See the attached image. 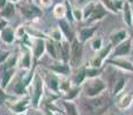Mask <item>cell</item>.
<instances>
[{
	"label": "cell",
	"mask_w": 133,
	"mask_h": 115,
	"mask_svg": "<svg viewBox=\"0 0 133 115\" xmlns=\"http://www.w3.org/2000/svg\"><path fill=\"white\" fill-rule=\"evenodd\" d=\"M109 94L107 92L95 98H85L82 101V107L91 115H104L108 108Z\"/></svg>",
	"instance_id": "obj_1"
},
{
	"label": "cell",
	"mask_w": 133,
	"mask_h": 115,
	"mask_svg": "<svg viewBox=\"0 0 133 115\" xmlns=\"http://www.w3.org/2000/svg\"><path fill=\"white\" fill-rule=\"evenodd\" d=\"M44 80L43 76L39 73L35 71L34 77H32L31 84H30V99H31V106L35 109L39 108L41 104H42V99L44 97Z\"/></svg>",
	"instance_id": "obj_2"
},
{
	"label": "cell",
	"mask_w": 133,
	"mask_h": 115,
	"mask_svg": "<svg viewBox=\"0 0 133 115\" xmlns=\"http://www.w3.org/2000/svg\"><path fill=\"white\" fill-rule=\"evenodd\" d=\"M81 89H82V92L86 98H95V97H98L102 93L107 92L108 84L102 77H96L86 80Z\"/></svg>",
	"instance_id": "obj_3"
},
{
	"label": "cell",
	"mask_w": 133,
	"mask_h": 115,
	"mask_svg": "<svg viewBox=\"0 0 133 115\" xmlns=\"http://www.w3.org/2000/svg\"><path fill=\"white\" fill-rule=\"evenodd\" d=\"M83 59V44H81L78 39H74L71 42V55H70V67L72 70L80 68L82 66Z\"/></svg>",
	"instance_id": "obj_4"
},
{
	"label": "cell",
	"mask_w": 133,
	"mask_h": 115,
	"mask_svg": "<svg viewBox=\"0 0 133 115\" xmlns=\"http://www.w3.org/2000/svg\"><path fill=\"white\" fill-rule=\"evenodd\" d=\"M27 46H29L31 50L32 57L35 60H39L44 55V53H46V39L45 38H35L30 37L28 35L27 37Z\"/></svg>",
	"instance_id": "obj_5"
},
{
	"label": "cell",
	"mask_w": 133,
	"mask_h": 115,
	"mask_svg": "<svg viewBox=\"0 0 133 115\" xmlns=\"http://www.w3.org/2000/svg\"><path fill=\"white\" fill-rule=\"evenodd\" d=\"M32 53L29 46L24 45L21 53L17 55V65L16 68L22 71H30L32 67Z\"/></svg>",
	"instance_id": "obj_6"
},
{
	"label": "cell",
	"mask_w": 133,
	"mask_h": 115,
	"mask_svg": "<svg viewBox=\"0 0 133 115\" xmlns=\"http://www.w3.org/2000/svg\"><path fill=\"white\" fill-rule=\"evenodd\" d=\"M31 106V99L29 96L25 97H21L17 100H14L12 104L8 105L9 109L16 115H22L24 113H27L28 108Z\"/></svg>",
	"instance_id": "obj_7"
},
{
	"label": "cell",
	"mask_w": 133,
	"mask_h": 115,
	"mask_svg": "<svg viewBox=\"0 0 133 115\" xmlns=\"http://www.w3.org/2000/svg\"><path fill=\"white\" fill-rule=\"evenodd\" d=\"M41 75H42V74H41ZM42 76H43V80H44V84L46 85V88L55 94L59 93L60 76H58L57 74L52 73L50 69H49V71H44V75H42Z\"/></svg>",
	"instance_id": "obj_8"
},
{
	"label": "cell",
	"mask_w": 133,
	"mask_h": 115,
	"mask_svg": "<svg viewBox=\"0 0 133 115\" xmlns=\"http://www.w3.org/2000/svg\"><path fill=\"white\" fill-rule=\"evenodd\" d=\"M8 89H11L12 93H14L15 96L20 97V98L28 96V90H29V89L24 85L23 81H22V75H17V74L14 77V80L12 81V83L9 84V86L7 88V90H8Z\"/></svg>",
	"instance_id": "obj_9"
},
{
	"label": "cell",
	"mask_w": 133,
	"mask_h": 115,
	"mask_svg": "<svg viewBox=\"0 0 133 115\" xmlns=\"http://www.w3.org/2000/svg\"><path fill=\"white\" fill-rule=\"evenodd\" d=\"M132 54V40L131 37L129 39H126L125 42H123L122 44L117 45L116 47H114L111 55L114 59H121V58H126L129 55Z\"/></svg>",
	"instance_id": "obj_10"
},
{
	"label": "cell",
	"mask_w": 133,
	"mask_h": 115,
	"mask_svg": "<svg viewBox=\"0 0 133 115\" xmlns=\"http://www.w3.org/2000/svg\"><path fill=\"white\" fill-rule=\"evenodd\" d=\"M20 13L25 20L38 19L42 15V11L31 2H24L20 6Z\"/></svg>",
	"instance_id": "obj_11"
},
{
	"label": "cell",
	"mask_w": 133,
	"mask_h": 115,
	"mask_svg": "<svg viewBox=\"0 0 133 115\" xmlns=\"http://www.w3.org/2000/svg\"><path fill=\"white\" fill-rule=\"evenodd\" d=\"M49 69L52 73L57 74L58 76H63V77H71V75H72V68L70 67V65L64 63L61 61H55L49 67Z\"/></svg>",
	"instance_id": "obj_12"
},
{
	"label": "cell",
	"mask_w": 133,
	"mask_h": 115,
	"mask_svg": "<svg viewBox=\"0 0 133 115\" xmlns=\"http://www.w3.org/2000/svg\"><path fill=\"white\" fill-rule=\"evenodd\" d=\"M58 28H59L60 31L63 32L64 38H65L66 40L72 42V40H74L76 38V36L72 29V23L70 21H67L66 19L58 20Z\"/></svg>",
	"instance_id": "obj_13"
},
{
	"label": "cell",
	"mask_w": 133,
	"mask_h": 115,
	"mask_svg": "<svg viewBox=\"0 0 133 115\" xmlns=\"http://www.w3.org/2000/svg\"><path fill=\"white\" fill-rule=\"evenodd\" d=\"M130 38V34L127 31V29H119L115 30L114 32H111L109 36V43L114 47H116L117 45L122 44L123 42H125L126 39Z\"/></svg>",
	"instance_id": "obj_14"
},
{
	"label": "cell",
	"mask_w": 133,
	"mask_h": 115,
	"mask_svg": "<svg viewBox=\"0 0 133 115\" xmlns=\"http://www.w3.org/2000/svg\"><path fill=\"white\" fill-rule=\"evenodd\" d=\"M133 104V92H125V93L119 94V98L116 101V108L119 111H125L129 109Z\"/></svg>",
	"instance_id": "obj_15"
},
{
	"label": "cell",
	"mask_w": 133,
	"mask_h": 115,
	"mask_svg": "<svg viewBox=\"0 0 133 115\" xmlns=\"http://www.w3.org/2000/svg\"><path fill=\"white\" fill-rule=\"evenodd\" d=\"M97 27L96 25H93V27H85L81 28L78 32V36H76V39L81 43V44H85L88 40H91L94 37H95Z\"/></svg>",
	"instance_id": "obj_16"
},
{
	"label": "cell",
	"mask_w": 133,
	"mask_h": 115,
	"mask_svg": "<svg viewBox=\"0 0 133 115\" xmlns=\"http://www.w3.org/2000/svg\"><path fill=\"white\" fill-rule=\"evenodd\" d=\"M86 69L87 66H81L80 68L75 69V71L71 75V82L73 86H82L83 83L87 80L86 76Z\"/></svg>",
	"instance_id": "obj_17"
},
{
	"label": "cell",
	"mask_w": 133,
	"mask_h": 115,
	"mask_svg": "<svg viewBox=\"0 0 133 115\" xmlns=\"http://www.w3.org/2000/svg\"><path fill=\"white\" fill-rule=\"evenodd\" d=\"M109 63L112 65L114 67L119 68L123 71L126 73H133V63L129 61L126 58H121V59H111L109 60Z\"/></svg>",
	"instance_id": "obj_18"
},
{
	"label": "cell",
	"mask_w": 133,
	"mask_h": 115,
	"mask_svg": "<svg viewBox=\"0 0 133 115\" xmlns=\"http://www.w3.org/2000/svg\"><path fill=\"white\" fill-rule=\"evenodd\" d=\"M107 14H108V11H107V8L103 6V5L101 4V2L98 1V4H97L95 11L94 13L91 14V16L89 17L88 20H87V23H96L98 21H102V20L104 19V17L107 16Z\"/></svg>",
	"instance_id": "obj_19"
},
{
	"label": "cell",
	"mask_w": 133,
	"mask_h": 115,
	"mask_svg": "<svg viewBox=\"0 0 133 115\" xmlns=\"http://www.w3.org/2000/svg\"><path fill=\"white\" fill-rule=\"evenodd\" d=\"M17 74V68H12V69H5L1 76V83H0V88L7 90V88L9 86V84L12 83V81L14 80V77Z\"/></svg>",
	"instance_id": "obj_20"
},
{
	"label": "cell",
	"mask_w": 133,
	"mask_h": 115,
	"mask_svg": "<svg viewBox=\"0 0 133 115\" xmlns=\"http://www.w3.org/2000/svg\"><path fill=\"white\" fill-rule=\"evenodd\" d=\"M70 55H71V42L64 39L59 43V59L61 62L68 63L70 62Z\"/></svg>",
	"instance_id": "obj_21"
},
{
	"label": "cell",
	"mask_w": 133,
	"mask_h": 115,
	"mask_svg": "<svg viewBox=\"0 0 133 115\" xmlns=\"http://www.w3.org/2000/svg\"><path fill=\"white\" fill-rule=\"evenodd\" d=\"M46 53L53 61H60L59 59V43H55L51 39H46Z\"/></svg>",
	"instance_id": "obj_22"
},
{
	"label": "cell",
	"mask_w": 133,
	"mask_h": 115,
	"mask_svg": "<svg viewBox=\"0 0 133 115\" xmlns=\"http://www.w3.org/2000/svg\"><path fill=\"white\" fill-rule=\"evenodd\" d=\"M123 15V22L127 25V27H133V6L124 1V6L122 9Z\"/></svg>",
	"instance_id": "obj_23"
},
{
	"label": "cell",
	"mask_w": 133,
	"mask_h": 115,
	"mask_svg": "<svg viewBox=\"0 0 133 115\" xmlns=\"http://www.w3.org/2000/svg\"><path fill=\"white\" fill-rule=\"evenodd\" d=\"M0 38H1V40L5 43V44L12 45L13 43L15 42V39H16V38H15L14 29L7 25L6 28H4L2 30H0Z\"/></svg>",
	"instance_id": "obj_24"
},
{
	"label": "cell",
	"mask_w": 133,
	"mask_h": 115,
	"mask_svg": "<svg viewBox=\"0 0 133 115\" xmlns=\"http://www.w3.org/2000/svg\"><path fill=\"white\" fill-rule=\"evenodd\" d=\"M126 82H127V80L125 77H117L114 83H112L111 96L116 97V96L122 94V92L124 91L125 86H126Z\"/></svg>",
	"instance_id": "obj_25"
},
{
	"label": "cell",
	"mask_w": 133,
	"mask_h": 115,
	"mask_svg": "<svg viewBox=\"0 0 133 115\" xmlns=\"http://www.w3.org/2000/svg\"><path fill=\"white\" fill-rule=\"evenodd\" d=\"M61 105H63V109L65 115H80L79 114V108L74 101L63 100Z\"/></svg>",
	"instance_id": "obj_26"
},
{
	"label": "cell",
	"mask_w": 133,
	"mask_h": 115,
	"mask_svg": "<svg viewBox=\"0 0 133 115\" xmlns=\"http://www.w3.org/2000/svg\"><path fill=\"white\" fill-rule=\"evenodd\" d=\"M66 15H67V7H66L65 2H59L57 4L55 7H53V16L58 20L65 19Z\"/></svg>",
	"instance_id": "obj_27"
},
{
	"label": "cell",
	"mask_w": 133,
	"mask_h": 115,
	"mask_svg": "<svg viewBox=\"0 0 133 115\" xmlns=\"http://www.w3.org/2000/svg\"><path fill=\"white\" fill-rule=\"evenodd\" d=\"M80 92H82L81 86H72V88L70 89V91H67L65 94H63V100L74 101L79 97Z\"/></svg>",
	"instance_id": "obj_28"
},
{
	"label": "cell",
	"mask_w": 133,
	"mask_h": 115,
	"mask_svg": "<svg viewBox=\"0 0 133 115\" xmlns=\"http://www.w3.org/2000/svg\"><path fill=\"white\" fill-rule=\"evenodd\" d=\"M16 13V6L12 2H7L6 6L1 9V16L4 17V20H9Z\"/></svg>",
	"instance_id": "obj_29"
},
{
	"label": "cell",
	"mask_w": 133,
	"mask_h": 115,
	"mask_svg": "<svg viewBox=\"0 0 133 115\" xmlns=\"http://www.w3.org/2000/svg\"><path fill=\"white\" fill-rule=\"evenodd\" d=\"M97 4L98 1H89L88 4H86L85 6L82 7V11H83V21H87L89 17L91 16V14L95 11Z\"/></svg>",
	"instance_id": "obj_30"
},
{
	"label": "cell",
	"mask_w": 133,
	"mask_h": 115,
	"mask_svg": "<svg viewBox=\"0 0 133 115\" xmlns=\"http://www.w3.org/2000/svg\"><path fill=\"white\" fill-rule=\"evenodd\" d=\"M72 82H71V77H63L60 76L59 80V93L65 94L67 91H70V89L72 88Z\"/></svg>",
	"instance_id": "obj_31"
},
{
	"label": "cell",
	"mask_w": 133,
	"mask_h": 115,
	"mask_svg": "<svg viewBox=\"0 0 133 115\" xmlns=\"http://www.w3.org/2000/svg\"><path fill=\"white\" fill-rule=\"evenodd\" d=\"M49 39H51L55 43H61L65 38H64V35H63V32L60 31L59 28L56 27V28H53L50 31V34H49Z\"/></svg>",
	"instance_id": "obj_32"
},
{
	"label": "cell",
	"mask_w": 133,
	"mask_h": 115,
	"mask_svg": "<svg viewBox=\"0 0 133 115\" xmlns=\"http://www.w3.org/2000/svg\"><path fill=\"white\" fill-rule=\"evenodd\" d=\"M90 47L93 51L95 52H98L101 51L102 48L104 47V42H103V38L101 36H95L93 39L90 40Z\"/></svg>",
	"instance_id": "obj_33"
},
{
	"label": "cell",
	"mask_w": 133,
	"mask_h": 115,
	"mask_svg": "<svg viewBox=\"0 0 133 115\" xmlns=\"http://www.w3.org/2000/svg\"><path fill=\"white\" fill-rule=\"evenodd\" d=\"M72 19L75 22L83 21V11L81 7H78V6L72 7Z\"/></svg>",
	"instance_id": "obj_34"
},
{
	"label": "cell",
	"mask_w": 133,
	"mask_h": 115,
	"mask_svg": "<svg viewBox=\"0 0 133 115\" xmlns=\"http://www.w3.org/2000/svg\"><path fill=\"white\" fill-rule=\"evenodd\" d=\"M101 71H102V69L91 68V67H88V66H87V69H86L87 80H90V78H96V77H101Z\"/></svg>",
	"instance_id": "obj_35"
},
{
	"label": "cell",
	"mask_w": 133,
	"mask_h": 115,
	"mask_svg": "<svg viewBox=\"0 0 133 115\" xmlns=\"http://www.w3.org/2000/svg\"><path fill=\"white\" fill-rule=\"evenodd\" d=\"M14 32H15V38H16V39H23L25 36L28 35L27 27H25L24 24H20L19 27H16L14 29Z\"/></svg>",
	"instance_id": "obj_36"
},
{
	"label": "cell",
	"mask_w": 133,
	"mask_h": 115,
	"mask_svg": "<svg viewBox=\"0 0 133 115\" xmlns=\"http://www.w3.org/2000/svg\"><path fill=\"white\" fill-rule=\"evenodd\" d=\"M99 2L105 7L108 12H111V13H114V14H119V13L117 12L116 7H115V1L114 0H99Z\"/></svg>",
	"instance_id": "obj_37"
},
{
	"label": "cell",
	"mask_w": 133,
	"mask_h": 115,
	"mask_svg": "<svg viewBox=\"0 0 133 115\" xmlns=\"http://www.w3.org/2000/svg\"><path fill=\"white\" fill-rule=\"evenodd\" d=\"M9 57H11V52H9V51L0 50V63L6 62L9 59Z\"/></svg>",
	"instance_id": "obj_38"
},
{
	"label": "cell",
	"mask_w": 133,
	"mask_h": 115,
	"mask_svg": "<svg viewBox=\"0 0 133 115\" xmlns=\"http://www.w3.org/2000/svg\"><path fill=\"white\" fill-rule=\"evenodd\" d=\"M53 0H39V5L43 8H49V7L52 5Z\"/></svg>",
	"instance_id": "obj_39"
},
{
	"label": "cell",
	"mask_w": 133,
	"mask_h": 115,
	"mask_svg": "<svg viewBox=\"0 0 133 115\" xmlns=\"http://www.w3.org/2000/svg\"><path fill=\"white\" fill-rule=\"evenodd\" d=\"M6 100H7V94H6V92H5L4 89L0 88V104L6 103Z\"/></svg>",
	"instance_id": "obj_40"
},
{
	"label": "cell",
	"mask_w": 133,
	"mask_h": 115,
	"mask_svg": "<svg viewBox=\"0 0 133 115\" xmlns=\"http://www.w3.org/2000/svg\"><path fill=\"white\" fill-rule=\"evenodd\" d=\"M8 2V0H0V9H2L5 6H6V4Z\"/></svg>",
	"instance_id": "obj_41"
},
{
	"label": "cell",
	"mask_w": 133,
	"mask_h": 115,
	"mask_svg": "<svg viewBox=\"0 0 133 115\" xmlns=\"http://www.w3.org/2000/svg\"><path fill=\"white\" fill-rule=\"evenodd\" d=\"M22 0H8V2H12V4H14V5H16V4H20Z\"/></svg>",
	"instance_id": "obj_42"
},
{
	"label": "cell",
	"mask_w": 133,
	"mask_h": 115,
	"mask_svg": "<svg viewBox=\"0 0 133 115\" xmlns=\"http://www.w3.org/2000/svg\"><path fill=\"white\" fill-rule=\"evenodd\" d=\"M86 0H75V4L76 5H81V4H83Z\"/></svg>",
	"instance_id": "obj_43"
},
{
	"label": "cell",
	"mask_w": 133,
	"mask_h": 115,
	"mask_svg": "<svg viewBox=\"0 0 133 115\" xmlns=\"http://www.w3.org/2000/svg\"><path fill=\"white\" fill-rule=\"evenodd\" d=\"M125 2H127V4H130L131 6H133V0H124Z\"/></svg>",
	"instance_id": "obj_44"
},
{
	"label": "cell",
	"mask_w": 133,
	"mask_h": 115,
	"mask_svg": "<svg viewBox=\"0 0 133 115\" xmlns=\"http://www.w3.org/2000/svg\"><path fill=\"white\" fill-rule=\"evenodd\" d=\"M66 1H68L71 5H72V4H74V2H75V0H66Z\"/></svg>",
	"instance_id": "obj_45"
},
{
	"label": "cell",
	"mask_w": 133,
	"mask_h": 115,
	"mask_svg": "<svg viewBox=\"0 0 133 115\" xmlns=\"http://www.w3.org/2000/svg\"><path fill=\"white\" fill-rule=\"evenodd\" d=\"M131 40H132V55H133V36L131 37Z\"/></svg>",
	"instance_id": "obj_46"
},
{
	"label": "cell",
	"mask_w": 133,
	"mask_h": 115,
	"mask_svg": "<svg viewBox=\"0 0 133 115\" xmlns=\"http://www.w3.org/2000/svg\"><path fill=\"white\" fill-rule=\"evenodd\" d=\"M104 115H114V114H112V113H105Z\"/></svg>",
	"instance_id": "obj_47"
},
{
	"label": "cell",
	"mask_w": 133,
	"mask_h": 115,
	"mask_svg": "<svg viewBox=\"0 0 133 115\" xmlns=\"http://www.w3.org/2000/svg\"><path fill=\"white\" fill-rule=\"evenodd\" d=\"M56 115H60V114L59 113H56Z\"/></svg>",
	"instance_id": "obj_48"
}]
</instances>
